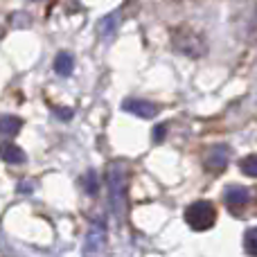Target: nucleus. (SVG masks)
Returning <instances> with one entry per match:
<instances>
[{"instance_id":"obj_9","label":"nucleus","mask_w":257,"mask_h":257,"mask_svg":"<svg viewBox=\"0 0 257 257\" xmlns=\"http://www.w3.org/2000/svg\"><path fill=\"white\" fill-rule=\"evenodd\" d=\"M23 122L21 117L16 115H3L0 117V133H5V136H16L18 131H21Z\"/></svg>"},{"instance_id":"obj_3","label":"nucleus","mask_w":257,"mask_h":257,"mask_svg":"<svg viewBox=\"0 0 257 257\" xmlns=\"http://www.w3.org/2000/svg\"><path fill=\"white\" fill-rule=\"evenodd\" d=\"M174 45H176V50H181V52H185V54H192V57L203 54V43H201V39L194 36L192 32H178V34L174 36Z\"/></svg>"},{"instance_id":"obj_10","label":"nucleus","mask_w":257,"mask_h":257,"mask_svg":"<svg viewBox=\"0 0 257 257\" xmlns=\"http://www.w3.org/2000/svg\"><path fill=\"white\" fill-rule=\"evenodd\" d=\"M54 70H57V75L61 77H68L72 72V54L68 52H61L57 57V61H54Z\"/></svg>"},{"instance_id":"obj_2","label":"nucleus","mask_w":257,"mask_h":257,"mask_svg":"<svg viewBox=\"0 0 257 257\" xmlns=\"http://www.w3.org/2000/svg\"><path fill=\"white\" fill-rule=\"evenodd\" d=\"M108 183H111V203L113 208H117V212H122V201H124V190H126V176L120 172H115V167H111L108 172Z\"/></svg>"},{"instance_id":"obj_11","label":"nucleus","mask_w":257,"mask_h":257,"mask_svg":"<svg viewBox=\"0 0 257 257\" xmlns=\"http://www.w3.org/2000/svg\"><path fill=\"white\" fill-rule=\"evenodd\" d=\"M102 241H104V230H102V226H95L93 230H90V235H88V248H90V250H97L99 246H102Z\"/></svg>"},{"instance_id":"obj_15","label":"nucleus","mask_w":257,"mask_h":257,"mask_svg":"<svg viewBox=\"0 0 257 257\" xmlns=\"http://www.w3.org/2000/svg\"><path fill=\"white\" fill-rule=\"evenodd\" d=\"M163 136H165V126H163V124H158V126L154 128V138H156V142L163 140Z\"/></svg>"},{"instance_id":"obj_16","label":"nucleus","mask_w":257,"mask_h":257,"mask_svg":"<svg viewBox=\"0 0 257 257\" xmlns=\"http://www.w3.org/2000/svg\"><path fill=\"white\" fill-rule=\"evenodd\" d=\"M57 115L63 117V120H70V117H72V111H70V108H59Z\"/></svg>"},{"instance_id":"obj_6","label":"nucleus","mask_w":257,"mask_h":257,"mask_svg":"<svg viewBox=\"0 0 257 257\" xmlns=\"http://www.w3.org/2000/svg\"><path fill=\"white\" fill-rule=\"evenodd\" d=\"M226 203H228V208H232V210L244 208V205L248 203V190H246V187H237V185L228 187Z\"/></svg>"},{"instance_id":"obj_8","label":"nucleus","mask_w":257,"mask_h":257,"mask_svg":"<svg viewBox=\"0 0 257 257\" xmlns=\"http://www.w3.org/2000/svg\"><path fill=\"white\" fill-rule=\"evenodd\" d=\"M0 154H3V158L7 160V163H12V165H21L23 160H25L23 149H18V147L12 145V142H7V145L0 147Z\"/></svg>"},{"instance_id":"obj_17","label":"nucleus","mask_w":257,"mask_h":257,"mask_svg":"<svg viewBox=\"0 0 257 257\" xmlns=\"http://www.w3.org/2000/svg\"><path fill=\"white\" fill-rule=\"evenodd\" d=\"M32 187H34V183H21V185H18V190H21V192H32Z\"/></svg>"},{"instance_id":"obj_7","label":"nucleus","mask_w":257,"mask_h":257,"mask_svg":"<svg viewBox=\"0 0 257 257\" xmlns=\"http://www.w3.org/2000/svg\"><path fill=\"white\" fill-rule=\"evenodd\" d=\"M117 25H120V14L117 12L104 16L102 21H99V34H102V39H111V36L115 34Z\"/></svg>"},{"instance_id":"obj_14","label":"nucleus","mask_w":257,"mask_h":257,"mask_svg":"<svg viewBox=\"0 0 257 257\" xmlns=\"http://www.w3.org/2000/svg\"><path fill=\"white\" fill-rule=\"evenodd\" d=\"M84 185H86V190H88V194H95V192H97V176H95L93 172L86 174V176H84Z\"/></svg>"},{"instance_id":"obj_1","label":"nucleus","mask_w":257,"mask_h":257,"mask_svg":"<svg viewBox=\"0 0 257 257\" xmlns=\"http://www.w3.org/2000/svg\"><path fill=\"white\" fill-rule=\"evenodd\" d=\"M185 221L192 230H208L214 226L217 221V212H214V205L210 201H196L190 208L185 210Z\"/></svg>"},{"instance_id":"obj_5","label":"nucleus","mask_w":257,"mask_h":257,"mask_svg":"<svg viewBox=\"0 0 257 257\" xmlns=\"http://www.w3.org/2000/svg\"><path fill=\"white\" fill-rule=\"evenodd\" d=\"M124 111L133 113L138 117H145V120H151L158 113V106H154L151 102H145V99H128V102H124Z\"/></svg>"},{"instance_id":"obj_13","label":"nucleus","mask_w":257,"mask_h":257,"mask_svg":"<svg viewBox=\"0 0 257 257\" xmlns=\"http://www.w3.org/2000/svg\"><path fill=\"white\" fill-rule=\"evenodd\" d=\"M257 232H255V228H250V230H246V235H244V246H246V253L248 255H255L257 253Z\"/></svg>"},{"instance_id":"obj_4","label":"nucleus","mask_w":257,"mask_h":257,"mask_svg":"<svg viewBox=\"0 0 257 257\" xmlns=\"http://www.w3.org/2000/svg\"><path fill=\"white\" fill-rule=\"evenodd\" d=\"M205 169H210V172H221V169H226L228 165V149L221 145H214L210 147L208 151H205Z\"/></svg>"},{"instance_id":"obj_12","label":"nucleus","mask_w":257,"mask_h":257,"mask_svg":"<svg viewBox=\"0 0 257 257\" xmlns=\"http://www.w3.org/2000/svg\"><path fill=\"white\" fill-rule=\"evenodd\" d=\"M239 167H241V172H244L246 176H250V178L257 176V158H255V156H248V158H244Z\"/></svg>"}]
</instances>
